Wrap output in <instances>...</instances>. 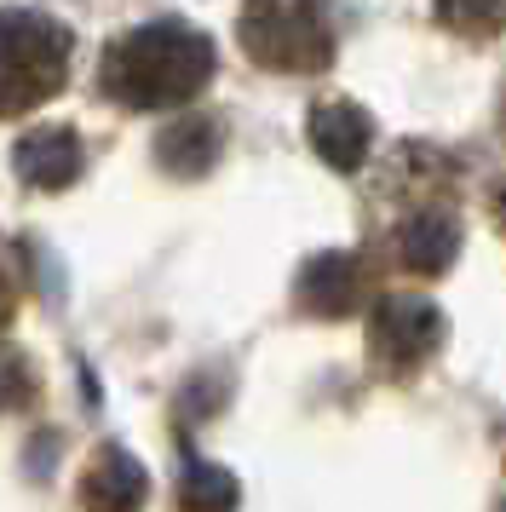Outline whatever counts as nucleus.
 <instances>
[{
  "instance_id": "f257e3e1",
  "label": "nucleus",
  "mask_w": 506,
  "mask_h": 512,
  "mask_svg": "<svg viewBox=\"0 0 506 512\" xmlns=\"http://www.w3.org/2000/svg\"><path fill=\"white\" fill-rule=\"evenodd\" d=\"M213 75V41L190 24L127 29L104 52V93L127 110H173L196 98Z\"/></svg>"
},
{
  "instance_id": "f03ea898",
  "label": "nucleus",
  "mask_w": 506,
  "mask_h": 512,
  "mask_svg": "<svg viewBox=\"0 0 506 512\" xmlns=\"http://www.w3.org/2000/svg\"><path fill=\"white\" fill-rule=\"evenodd\" d=\"M242 52L259 70L317 75L334 58V12L328 0H242Z\"/></svg>"
},
{
  "instance_id": "7ed1b4c3",
  "label": "nucleus",
  "mask_w": 506,
  "mask_h": 512,
  "mask_svg": "<svg viewBox=\"0 0 506 512\" xmlns=\"http://www.w3.org/2000/svg\"><path fill=\"white\" fill-rule=\"evenodd\" d=\"M69 29L29 6H0V121L23 116L64 87Z\"/></svg>"
},
{
  "instance_id": "20e7f679",
  "label": "nucleus",
  "mask_w": 506,
  "mask_h": 512,
  "mask_svg": "<svg viewBox=\"0 0 506 512\" xmlns=\"http://www.w3.org/2000/svg\"><path fill=\"white\" fill-rule=\"evenodd\" d=\"M437 334H443V317L426 300H386L374 311V351L397 369L420 363L437 346Z\"/></svg>"
},
{
  "instance_id": "39448f33",
  "label": "nucleus",
  "mask_w": 506,
  "mask_h": 512,
  "mask_svg": "<svg viewBox=\"0 0 506 512\" xmlns=\"http://www.w3.org/2000/svg\"><path fill=\"white\" fill-rule=\"evenodd\" d=\"M18 173L23 185L35 190H64L75 173H81V139L69 133V127H41V133H29V139L18 144Z\"/></svg>"
},
{
  "instance_id": "423d86ee",
  "label": "nucleus",
  "mask_w": 506,
  "mask_h": 512,
  "mask_svg": "<svg viewBox=\"0 0 506 512\" xmlns=\"http://www.w3.org/2000/svg\"><path fill=\"white\" fill-rule=\"evenodd\" d=\"M460 248V225L449 213H414L403 236H397V259H403V271H420V277H437Z\"/></svg>"
},
{
  "instance_id": "0eeeda50",
  "label": "nucleus",
  "mask_w": 506,
  "mask_h": 512,
  "mask_svg": "<svg viewBox=\"0 0 506 512\" xmlns=\"http://www.w3.org/2000/svg\"><path fill=\"white\" fill-rule=\"evenodd\" d=\"M311 144H317V156L328 167L351 173L368 150V116L357 104H322L317 116H311Z\"/></svg>"
},
{
  "instance_id": "6e6552de",
  "label": "nucleus",
  "mask_w": 506,
  "mask_h": 512,
  "mask_svg": "<svg viewBox=\"0 0 506 512\" xmlns=\"http://www.w3.org/2000/svg\"><path fill=\"white\" fill-rule=\"evenodd\" d=\"M81 501H87L92 512H133L138 501H144V472H138L121 449H104V455L92 461V472L81 478Z\"/></svg>"
},
{
  "instance_id": "1a4fd4ad",
  "label": "nucleus",
  "mask_w": 506,
  "mask_h": 512,
  "mask_svg": "<svg viewBox=\"0 0 506 512\" xmlns=\"http://www.w3.org/2000/svg\"><path fill=\"white\" fill-rule=\"evenodd\" d=\"M357 294H363V277H357V259L351 254L311 259V271L299 282V300L311 305V311H322V317H345L357 305Z\"/></svg>"
},
{
  "instance_id": "9d476101",
  "label": "nucleus",
  "mask_w": 506,
  "mask_h": 512,
  "mask_svg": "<svg viewBox=\"0 0 506 512\" xmlns=\"http://www.w3.org/2000/svg\"><path fill=\"white\" fill-rule=\"evenodd\" d=\"M219 156V133L213 121H179L161 133V162L173 173H207V162Z\"/></svg>"
},
{
  "instance_id": "9b49d317",
  "label": "nucleus",
  "mask_w": 506,
  "mask_h": 512,
  "mask_svg": "<svg viewBox=\"0 0 506 512\" xmlns=\"http://www.w3.org/2000/svg\"><path fill=\"white\" fill-rule=\"evenodd\" d=\"M437 24L466 41H483V35L506 29V0H437Z\"/></svg>"
},
{
  "instance_id": "f8f14e48",
  "label": "nucleus",
  "mask_w": 506,
  "mask_h": 512,
  "mask_svg": "<svg viewBox=\"0 0 506 512\" xmlns=\"http://www.w3.org/2000/svg\"><path fill=\"white\" fill-rule=\"evenodd\" d=\"M184 507H196V512H230V478H225V472H190Z\"/></svg>"
},
{
  "instance_id": "ddd939ff",
  "label": "nucleus",
  "mask_w": 506,
  "mask_h": 512,
  "mask_svg": "<svg viewBox=\"0 0 506 512\" xmlns=\"http://www.w3.org/2000/svg\"><path fill=\"white\" fill-rule=\"evenodd\" d=\"M489 213H495V225L506 231V179L495 185V196H489Z\"/></svg>"
},
{
  "instance_id": "4468645a",
  "label": "nucleus",
  "mask_w": 506,
  "mask_h": 512,
  "mask_svg": "<svg viewBox=\"0 0 506 512\" xmlns=\"http://www.w3.org/2000/svg\"><path fill=\"white\" fill-rule=\"evenodd\" d=\"M12 317V288H6V277H0V323Z\"/></svg>"
},
{
  "instance_id": "2eb2a0df",
  "label": "nucleus",
  "mask_w": 506,
  "mask_h": 512,
  "mask_svg": "<svg viewBox=\"0 0 506 512\" xmlns=\"http://www.w3.org/2000/svg\"><path fill=\"white\" fill-rule=\"evenodd\" d=\"M501 127H506V104H501Z\"/></svg>"
}]
</instances>
